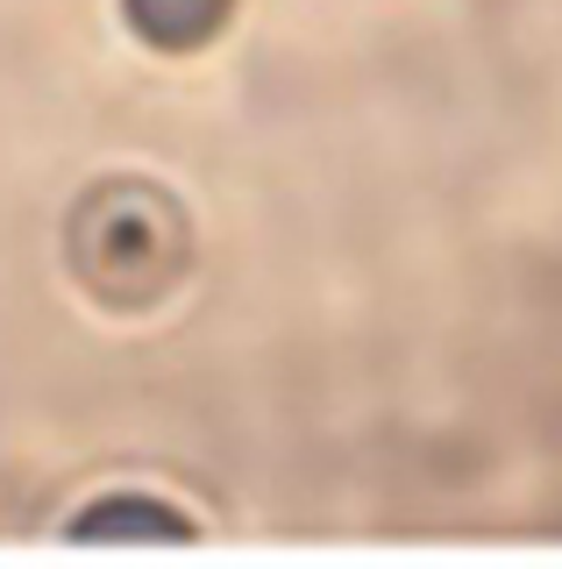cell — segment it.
I'll use <instances>...</instances> for the list:
<instances>
[{
    "label": "cell",
    "instance_id": "cell-1",
    "mask_svg": "<svg viewBox=\"0 0 562 569\" xmlns=\"http://www.w3.org/2000/svg\"><path fill=\"white\" fill-rule=\"evenodd\" d=\"M185 213L171 192L108 178L72 207V278L100 307H150L185 271Z\"/></svg>",
    "mask_w": 562,
    "mask_h": 569
},
{
    "label": "cell",
    "instance_id": "cell-2",
    "mask_svg": "<svg viewBox=\"0 0 562 569\" xmlns=\"http://www.w3.org/2000/svg\"><path fill=\"white\" fill-rule=\"evenodd\" d=\"M121 14H129V29L143 36L150 50L185 58V50H207L228 29L235 0H121Z\"/></svg>",
    "mask_w": 562,
    "mask_h": 569
},
{
    "label": "cell",
    "instance_id": "cell-3",
    "mask_svg": "<svg viewBox=\"0 0 562 569\" xmlns=\"http://www.w3.org/2000/svg\"><path fill=\"white\" fill-rule=\"evenodd\" d=\"M72 541H171V548H185L192 541V520H185L179 506H157V498L121 491V498H93V506L79 512Z\"/></svg>",
    "mask_w": 562,
    "mask_h": 569
}]
</instances>
